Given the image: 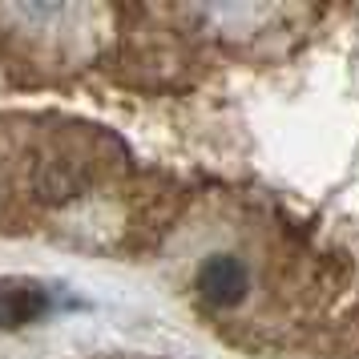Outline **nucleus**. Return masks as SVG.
Here are the masks:
<instances>
[{
	"mask_svg": "<svg viewBox=\"0 0 359 359\" xmlns=\"http://www.w3.org/2000/svg\"><path fill=\"white\" fill-rule=\"evenodd\" d=\"M198 294L214 307H234L246 299V266L234 255H210L198 266Z\"/></svg>",
	"mask_w": 359,
	"mask_h": 359,
	"instance_id": "f257e3e1",
	"label": "nucleus"
},
{
	"mask_svg": "<svg viewBox=\"0 0 359 359\" xmlns=\"http://www.w3.org/2000/svg\"><path fill=\"white\" fill-rule=\"evenodd\" d=\"M53 311V294L36 283L20 278H0V327H20Z\"/></svg>",
	"mask_w": 359,
	"mask_h": 359,
	"instance_id": "f03ea898",
	"label": "nucleus"
}]
</instances>
